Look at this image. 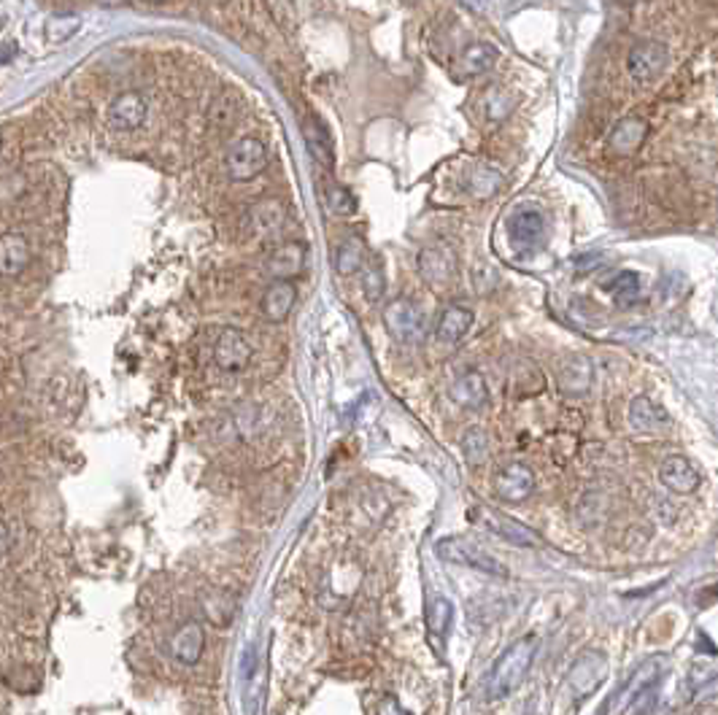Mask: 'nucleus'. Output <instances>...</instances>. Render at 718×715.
Wrapping results in <instances>:
<instances>
[{"instance_id":"obj_34","label":"nucleus","mask_w":718,"mask_h":715,"mask_svg":"<svg viewBox=\"0 0 718 715\" xmlns=\"http://www.w3.org/2000/svg\"><path fill=\"white\" fill-rule=\"evenodd\" d=\"M232 116H235V97L227 92V94H221V97L213 103V108H211V121L219 124V127H224Z\"/></svg>"},{"instance_id":"obj_21","label":"nucleus","mask_w":718,"mask_h":715,"mask_svg":"<svg viewBox=\"0 0 718 715\" xmlns=\"http://www.w3.org/2000/svg\"><path fill=\"white\" fill-rule=\"evenodd\" d=\"M30 264V243L22 232H5L0 240V270L5 278H16Z\"/></svg>"},{"instance_id":"obj_31","label":"nucleus","mask_w":718,"mask_h":715,"mask_svg":"<svg viewBox=\"0 0 718 715\" xmlns=\"http://www.w3.org/2000/svg\"><path fill=\"white\" fill-rule=\"evenodd\" d=\"M324 197H327V208L332 213H337V216H351L356 210V197L346 186H340V183H329L327 192H324Z\"/></svg>"},{"instance_id":"obj_32","label":"nucleus","mask_w":718,"mask_h":715,"mask_svg":"<svg viewBox=\"0 0 718 715\" xmlns=\"http://www.w3.org/2000/svg\"><path fill=\"white\" fill-rule=\"evenodd\" d=\"M499 186V175H497V170H491V167H475L472 173H470V189L478 194V197H486V194H491L494 189Z\"/></svg>"},{"instance_id":"obj_18","label":"nucleus","mask_w":718,"mask_h":715,"mask_svg":"<svg viewBox=\"0 0 718 715\" xmlns=\"http://www.w3.org/2000/svg\"><path fill=\"white\" fill-rule=\"evenodd\" d=\"M302 138H305V146H308L310 156L321 167L332 170L335 167V146H332V138H329L324 121L316 119V116H305L302 119Z\"/></svg>"},{"instance_id":"obj_35","label":"nucleus","mask_w":718,"mask_h":715,"mask_svg":"<svg viewBox=\"0 0 718 715\" xmlns=\"http://www.w3.org/2000/svg\"><path fill=\"white\" fill-rule=\"evenodd\" d=\"M378 715H410V712L402 710L399 702H397L394 696H386V699H381V704H378Z\"/></svg>"},{"instance_id":"obj_14","label":"nucleus","mask_w":718,"mask_h":715,"mask_svg":"<svg viewBox=\"0 0 718 715\" xmlns=\"http://www.w3.org/2000/svg\"><path fill=\"white\" fill-rule=\"evenodd\" d=\"M146 119V100L140 92H121L108 105V124L113 130H135Z\"/></svg>"},{"instance_id":"obj_17","label":"nucleus","mask_w":718,"mask_h":715,"mask_svg":"<svg viewBox=\"0 0 718 715\" xmlns=\"http://www.w3.org/2000/svg\"><path fill=\"white\" fill-rule=\"evenodd\" d=\"M629 424L637 429V432H645V434H656V432H664L669 429V416L667 410L653 402L651 397H634L629 402Z\"/></svg>"},{"instance_id":"obj_22","label":"nucleus","mask_w":718,"mask_h":715,"mask_svg":"<svg viewBox=\"0 0 718 715\" xmlns=\"http://www.w3.org/2000/svg\"><path fill=\"white\" fill-rule=\"evenodd\" d=\"M297 299V289L292 281H273L262 294V313L270 321H283Z\"/></svg>"},{"instance_id":"obj_16","label":"nucleus","mask_w":718,"mask_h":715,"mask_svg":"<svg viewBox=\"0 0 718 715\" xmlns=\"http://www.w3.org/2000/svg\"><path fill=\"white\" fill-rule=\"evenodd\" d=\"M645 135H648V121L642 116L632 113V116H624L621 121H615V127H613V132L607 138V146H610L613 154L629 156V154H634L642 146Z\"/></svg>"},{"instance_id":"obj_37","label":"nucleus","mask_w":718,"mask_h":715,"mask_svg":"<svg viewBox=\"0 0 718 715\" xmlns=\"http://www.w3.org/2000/svg\"><path fill=\"white\" fill-rule=\"evenodd\" d=\"M11 54H13V46L5 43V46H3V62H11Z\"/></svg>"},{"instance_id":"obj_19","label":"nucleus","mask_w":718,"mask_h":715,"mask_svg":"<svg viewBox=\"0 0 718 715\" xmlns=\"http://www.w3.org/2000/svg\"><path fill=\"white\" fill-rule=\"evenodd\" d=\"M472 326V310L464 308V305H448L443 308V313L437 316V324H435V337L445 345H453L459 343Z\"/></svg>"},{"instance_id":"obj_36","label":"nucleus","mask_w":718,"mask_h":715,"mask_svg":"<svg viewBox=\"0 0 718 715\" xmlns=\"http://www.w3.org/2000/svg\"><path fill=\"white\" fill-rule=\"evenodd\" d=\"M251 666H254V650L248 648V650H246V656H243V666H240V669H243V677H248V675H251Z\"/></svg>"},{"instance_id":"obj_12","label":"nucleus","mask_w":718,"mask_h":715,"mask_svg":"<svg viewBox=\"0 0 718 715\" xmlns=\"http://www.w3.org/2000/svg\"><path fill=\"white\" fill-rule=\"evenodd\" d=\"M543 232H545V221H543L540 210L524 208V210H516L507 219V235H510L513 248H518V251L537 248L540 240H543Z\"/></svg>"},{"instance_id":"obj_11","label":"nucleus","mask_w":718,"mask_h":715,"mask_svg":"<svg viewBox=\"0 0 718 715\" xmlns=\"http://www.w3.org/2000/svg\"><path fill=\"white\" fill-rule=\"evenodd\" d=\"M659 480L672 494H691L699 486V469L691 464V459H686L680 453H669L659 464Z\"/></svg>"},{"instance_id":"obj_28","label":"nucleus","mask_w":718,"mask_h":715,"mask_svg":"<svg viewBox=\"0 0 718 715\" xmlns=\"http://www.w3.org/2000/svg\"><path fill=\"white\" fill-rule=\"evenodd\" d=\"M605 289L615 297L618 305H629V302H634L637 294H640V278H637V273L624 270V273H615V275L605 283Z\"/></svg>"},{"instance_id":"obj_13","label":"nucleus","mask_w":718,"mask_h":715,"mask_svg":"<svg viewBox=\"0 0 718 715\" xmlns=\"http://www.w3.org/2000/svg\"><path fill=\"white\" fill-rule=\"evenodd\" d=\"M305 254H308V246H305V243H300V240H286V243H278V246L270 251L265 267H267V273H270L275 281H289V278H294V275L302 273Z\"/></svg>"},{"instance_id":"obj_4","label":"nucleus","mask_w":718,"mask_h":715,"mask_svg":"<svg viewBox=\"0 0 718 715\" xmlns=\"http://www.w3.org/2000/svg\"><path fill=\"white\" fill-rule=\"evenodd\" d=\"M383 326L397 343H418L424 337V316L408 297H397L383 308Z\"/></svg>"},{"instance_id":"obj_20","label":"nucleus","mask_w":718,"mask_h":715,"mask_svg":"<svg viewBox=\"0 0 718 715\" xmlns=\"http://www.w3.org/2000/svg\"><path fill=\"white\" fill-rule=\"evenodd\" d=\"M418 270L424 275L426 283H435V286H443L451 281L453 270H456V262H453V254L448 248H440V246H432V248H424L421 256H418Z\"/></svg>"},{"instance_id":"obj_25","label":"nucleus","mask_w":718,"mask_h":715,"mask_svg":"<svg viewBox=\"0 0 718 715\" xmlns=\"http://www.w3.org/2000/svg\"><path fill=\"white\" fill-rule=\"evenodd\" d=\"M364 264H367V256H364V243H362V237L351 235V237H346V240L335 248V270H337V275H354V273H359Z\"/></svg>"},{"instance_id":"obj_1","label":"nucleus","mask_w":718,"mask_h":715,"mask_svg":"<svg viewBox=\"0 0 718 715\" xmlns=\"http://www.w3.org/2000/svg\"><path fill=\"white\" fill-rule=\"evenodd\" d=\"M537 634H526L521 639H516L494 664L491 675H489V699H507L526 677L532 661H534V653H537Z\"/></svg>"},{"instance_id":"obj_15","label":"nucleus","mask_w":718,"mask_h":715,"mask_svg":"<svg viewBox=\"0 0 718 715\" xmlns=\"http://www.w3.org/2000/svg\"><path fill=\"white\" fill-rule=\"evenodd\" d=\"M202 648H205V631L197 621H186L175 629L173 639H170V653L178 664L184 666H192L200 661L202 656Z\"/></svg>"},{"instance_id":"obj_5","label":"nucleus","mask_w":718,"mask_h":715,"mask_svg":"<svg viewBox=\"0 0 718 715\" xmlns=\"http://www.w3.org/2000/svg\"><path fill=\"white\" fill-rule=\"evenodd\" d=\"M667 62H669V51H667L664 43H659V40H637L629 49L626 70H629L634 84H651L667 70Z\"/></svg>"},{"instance_id":"obj_33","label":"nucleus","mask_w":718,"mask_h":715,"mask_svg":"<svg viewBox=\"0 0 718 715\" xmlns=\"http://www.w3.org/2000/svg\"><path fill=\"white\" fill-rule=\"evenodd\" d=\"M462 445H464V453H467L470 461H483V456H486V437H483L480 429H470L464 434Z\"/></svg>"},{"instance_id":"obj_6","label":"nucleus","mask_w":718,"mask_h":715,"mask_svg":"<svg viewBox=\"0 0 718 715\" xmlns=\"http://www.w3.org/2000/svg\"><path fill=\"white\" fill-rule=\"evenodd\" d=\"M607 677V656L602 650H586L575 658L567 672V685L575 699L591 696Z\"/></svg>"},{"instance_id":"obj_7","label":"nucleus","mask_w":718,"mask_h":715,"mask_svg":"<svg viewBox=\"0 0 718 715\" xmlns=\"http://www.w3.org/2000/svg\"><path fill=\"white\" fill-rule=\"evenodd\" d=\"M475 518H480V523L489 532H494L497 537H502V540H507V542H513L518 548H534V545H540V534L534 529H529L526 523H521V521H516V518H510V515H505L499 510L478 507L475 510Z\"/></svg>"},{"instance_id":"obj_8","label":"nucleus","mask_w":718,"mask_h":715,"mask_svg":"<svg viewBox=\"0 0 718 715\" xmlns=\"http://www.w3.org/2000/svg\"><path fill=\"white\" fill-rule=\"evenodd\" d=\"M248 219V229L251 235H256L259 240H278V235L283 232L286 227V208L281 200H259L248 208L246 213Z\"/></svg>"},{"instance_id":"obj_23","label":"nucleus","mask_w":718,"mask_h":715,"mask_svg":"<svg viewBox=\"0 0 718 715\" xmlns=\"http://www.w3.org/2000/svg\"><path fill=\"white\" fill-rule=\"evenodd\" d=\"M451 399H453L456 405H462V407H467V410H478V407H483L486 399H489V389H486L483 375L475 372V370L459 375V378L453 380V386H451Z\"/></svg>"},{"instance_id":"obj_26","label":"nucleus","mask_w":718,"mask_h":715,"mask_svg":"<svg viewBox=\"0 0 718 715\" xmlns=\"http://www.w3.org/2000/svg\"><path fill=\"white\" fill-rule=\"evenodd\" d=\"M497 62V49L486 40H475L470 43L462 57H459V67L464 70V76H480L486 73L491 65Z\"/></svg>"},{"instance_id":"obj_9","label":"nucleus","mask_w":718,"mask_h":715,"mask_svg":"<svg viewBox=\"0 0 718 715\" xmlns=\"http://www.w3.org/2000/svg\"><path fill=\"white\" fill-rule=\"evenodd\" d=\"M494 491L505 502H524L534 491V472L524 461H510L497 472Z\"/></svg>"},{"instance_id":"obj_30","label":"nucleus","mask_w":718,"mask_h":715,"mask_svg":"<svg viewBox=\"0 0 718 715\" xmlns=\"http://www.w3.org/2000/svg\"><path fill=\"white\" fill-rule=\"evenodd\" d=\"M81 27V19L76 13H65V16H51L46 19V38L51 43H65L70 40Z\"/></svg>"},{"instance_id":"obj_2","label":"nucleus","mask_w":718,"mask_h":715,"mask_svg":"<svg viewBox=\"0 0 718 715\" xmlns=\"http://www.w3.org/2000/svg\"><path fill=\"white\" fill-rule=\"evenodd\" d=\"M435 553L448 561V564H459L475 572H486V575H497V577H507V569L502 561H497L494 556H489L480 545L464 540V537H443L435 545Z\"/></svg>"},{"instance_id":"obj_10","label":"nucleus","mask_w":718,"mask_h":715,"mask_svg":"<svg viewBox=\"0 0 718 715\" xmlns=\"http://www.w3.org/2000/svg\"><path fill=\"white\" fill-rule=\"evenodd\" d=\"M213 359L227 372L243 370L251 362V345H248L246 335L240 329H232V326L221 329L216 337V345H213Z\"/></svg>"},{"instance_id":"obj_27","label":"nucleus","mask_w":718,"mask_h":715,"mask_svg":"<svg viewBox=\"0 0 718 715\" xmlns=\"http://www.w3.org/2000/svg\"><path fill=\"white\" fill-rule=\"evenodd\" d=\"M453 623V604L445 596H432V602L426 604V629L435 637H445V631Z\"/></svg>"},{"instance_id":"obj_24","label":"nucleus","mask_w":718,"mask_h":715,"mask_svg":"<svg viewBox=\"0 0 718 715\" xmlns=\"http://www.w3.org/2000/svg\"><path fill=\"white\" fill-rule=\"evenodd\" d=\"M591 386V362L586 356H570L559 367V389L570 397L586 394Z\"/></svg>"},{"instance_id":"obj_3","label":"nucleus","mask_w":718,"mask_h":715,"mask_svg":"<svg viewBox=\"0 0 718 715\" xmlns=\"http://www.w3.org/2000/svg\"><path fill=\"white\" fill-rule=\"evenodd\" d=\"M267 165V148L262 146L259 138H238L227 151H224V170L232 181H251L256 178Z\"/></svg>"},{"instance_id":"obj_29","label":"nucleus","mask_w":718,"mask_h":715,"mask_svg":"<svg viewBox=\"0 0 718 715\" xmlns=\"http://www.w3.org/2000/svg\"><path fill=\"white\" fill-rule=\"evenodd\" d=\"M362 289H364V297L370 302H378L386 291V275H383V267L378 259H370L364 267H362Z\"/></svg>"}]
</instances>
